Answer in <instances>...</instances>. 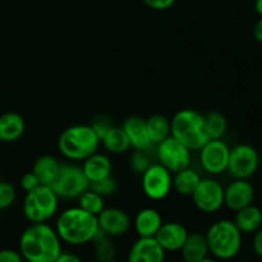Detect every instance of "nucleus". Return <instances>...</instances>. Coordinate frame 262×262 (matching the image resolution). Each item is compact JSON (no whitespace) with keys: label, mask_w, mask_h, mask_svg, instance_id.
I'll list each match as a JSON object with an SVG mask.
<instances>
[{"label":"nucleus","mask_w":262,"mask_h":262,"mask_svg":"<svg viewBox=\"0 0 262 262\" xmlns=\"http://www.w3.org/2000/svg\"><path fill=\"white\" fill-rule=\"evenodd\" d=\"M151 159L147 151L135 150L129 156V168L132 171L138 176H142L151 165Z\"/></svg>","instance_id":"obj_30"},{"label":"nucleus","mask_w":262,"mask_h":262,"mask_svg":"<svg viewBox=\"0 0 262 262\" xmlns=\"http://www.w3.org/2000/svg\"><path fill=\"white\" fill-rule=\"evenodd\" d=\"M234 224L242 234H253L262 227V210L253 204L235 211Z\"/></svg>","instance_id":"obj_21"},{"label":"nucleus","mask_w":262,"mask_h":262,"mask_svg":"<svg viewBox=\"0 0 262 262\" xmlns=\"http://www.w3.org/2000/svg\"><path fill=\"white\" fill-rule=\"evenodd\" d=\"M156 155L159 163L173 174L191 166L192 151L171 136L156 145Z\"/></svg>","instance_id":"obj_11"},{"label":"nucleus","mask_w":262,"mask_h":262,"mask_svg":"<svg viewBox=\"0 0 262 262\" xmlns=\"http://www.w3.org/2000/svg\"><path fill=\"white\" fill-rule=\"evenodd\" d=\"M17 199V191L14 186L8 182H0V211L12 206Z\"/></svg>","instance_id":"obj_32"},{"label":"nucleus","mask_w":262,"mask_h":262,"mask_svg":"<svg viewBox=\"0 0 262 262\" xmlns=\"http://www.w3.org/2000/svg\"><path fill=\"white\" fill-rule=\"evenodd\" d=\"M255 10L260 17H262V0H255Z\"/></svg>","instance_id":"obj_40"},{"label":"nucleus","mask_w":262,"mask_h":262,"mask_svg":"<svg viewBox=\"0 0 262 262\" xmlns=\"http://www.w3.org/2000/svg\"><path fill=\"white\" fill-rule=\"evenodd\" d=\"M90 188L92 191L97 192L99 194H101L102 197H107V196H112L117 192L118 189V182L117 179L114 178L113 176L106 177V178L101 179V181H97L94 182V183L90 184Z\"/></svg>","instance_id":"obj_31"},{"label":"nucleus","mask_w":262,"mask_h":262,"mask_svg":"<svg viewBox=\"0 0 262 262\" xmlns=\"http://www.w3.org/2000/svg\"><path fill=\"white\" fill-rule=\"evenodd\" d=\"M94 243V252L96 258L100 262H109L115 260V255H117V250H115V245L113 243L112 237L105 234L104 232L99 229L96 235L92 239Z\"/></svg>","instance_id":"obj_28"},{"label":"nucleus","mask_w":262,"mask_h":262,"mask_svg":"<svg viewBox=\"0 0 262 262\" xmlns=\"http://www.w3.org/2000/svg\"><path fill=\"white\" fill-rule=\"evenodd\" d=\"M101 145L109 154L120 155L129 151L130 143L122 127L112 125L101 138Z\"/></svg>","instance_id":"obj_25"},{"label":"nucleus","mask_w":262,"mask_h":262,"mask_svg":"<svg viewBox=\"0 0 262 262\" xmlns=\"http://www.w3.org/2000/svg\"><path fill=\"white\" fill-rule=\"evenodd\" d=\"M179 252L182 253L184 262H197L209 256L206 235L200 232L189 233Z\"/></svg>","instance_id":"obj_22"},{"label":"nucleus","mask_w":262,"mask_h":262,"mask_svg":"<svg viewBox=\"0 0 262 262\" xmlns=\"http://www.w3.org/2000/svg\"><path fill=\"white\" fill-rule=\"evenodd\" d=\"M91 125H92V128H94L95 132H96V135L99 136L100 142H101V138L104 137L105 133L107 132V129H109L113 124L107 119H102L101 118V119H97L96 122L92 123Z\"/></svg>","instance_id":"obj_36"},{"label":"nucleus","mask_w":262,"mask_h":262,"mask_svg":"<svg viewBox=\"0 0 262 262\" xmlns=\"http://www.w3.org/2000/svg\"><path fill=\"white\" fill-rule=\"evenodd\" d=\"M260 155L253 146L239 143L230 148L227 171L233 179H250L257 173Z\"/></svg>","instance_id":"obj_8"},{"label":"nucleus","mask_w":262,"mask_h":262,"mask_svg":"<svg viewBox=\"0 0 262 262\" xmlns=\"http://www.w3.org/2000/svg\"><path fill=\"white\" fill-rule=\"evenodd\" d=\"M255 188L248 179H233L224 188V206L232 211H238L253 204Z\"/></svg>","instance_id":"obj_14"},{"label":"nucleus","mask_w":262,"mask_h":262,"mask_svg":"<svg viewBox=\"0 0 262 262\" xmlns=\"http://www.w3.org/2000/svg\"><path fill=\"white\" fill-rule=\"evenodd\" d=\"M160 163L151 164L150 168L141 176V187L147 199L161 201L166 199L173 189V176Z\"/></svg>","instance_id":"obj_9"},{"label":"nucleus","mask_w":262,"mask_h":262,"mask_svg":"<svg viewBox=\"0 0 262 262\" xmlns=\"http://www.w3.org/2000/svg\"><path fill=\"white\" fill-rule=\"evenodd\" d=\"M123 130L129 140L130 147L135 150L151 151L154 147L150 137H148L147 128H146V120L138 115H132L124 120L122 125Z\"/></svg>","instance_id":"obj_17"},{"label":"nucleus","mask_w":262,"mask_h":262,"mask_svg":"<svg viewBox=\"0 0 262 262\" xmlns=\"http://www.w3.org/2000/svg\"><path fill=\"white\" fill-rule=\"evenodd\" d=\"M77 200H78L77 206H79L82 210L90 212V214L95 215V216H97L105 209V197H102L97 192L92 191L91 188L84 191Z\"/></svg>","instance_id":"obj_29"},{"label":"nucleus","mask_w":262,"mask_h":262,"mask_svg":"<svg viewBox=\"0 0 262 262\" xmlns=\"http://www.w3.org/2000/svg\"><path fill=\"white\" fill-rule=\"evenodd\" d=\"M100 138L91 124H74L66 128L58 140L61 155L71 161H83L99 151Z\"/></svg>","instance_id":"obj_3"},{"label":"nucleus","mask_w":262,"mask_h":262,"mask_svg":"<svg viewBox=\"0 0 262 262\" xmlns=\"http://www.w3.org/2000/svg\"><path fill=\"white\" fill-rule=\"evenodd\" d=\"M197 262H216V260H215V258H212V257H209V256H206V257H204L202 260H200Z\"/></svg>","instance_id":"obj_41"},{"label":"nucleus","mask_w":262,"mask_h":262,"mask_svg":"<svg viewBox=\"0 0 262 262\" xmlns=\"http://www.w3.org/2000/svg\"><path fill=\"white\" fill-rule=\"evenodd\" d=\"M90 184L110 177L113 173V163L106 154L96 151L82 161L81 165Z\"/></svg>","instance_id":"obj_18"},{"label":"nucleus","mask_w":262,"mask_h":262,"mask_svg":"<svg viewBox=\"0 0 262 262\" xmlns=\"http://www.w3.org/2000/svg\"><path fill=\"white\" fill-rule=\"evenodd\" d=\"M0 262H25V260L19 251L4 248V250H0Z\"/></svg>","instance_id":"obj_34"},{"label":"nucleus","mask_w":262,"mask_h":262,"mask_svg":"<svg viewBox=\"0 0 262 262\" xmlns=\"http://www.w3.org/2000/svg\"><path fill=\"white\" fill-rule=\"evenodd\" d=\"M182 262H184V261H182Z\"/></svg>","instance_id":"obj_43"},{"label":"nucleus","mask_w":262,"mask_h":262,"mask_svg":"<svg viewBox=\"0 0 262 262\" xmlns=\"http://www.w3.org/2000/svg\"><path fill=\"white\" fill-rule=\"evenodd\" d=\"M188 234L187 228L181 223L166 222L163 223L154 238L158 241V243L165 252H179Z\"/></svg>","instance_id":"obj_15"},{"label":"nucleus","mask_w":262,"mask_h":262,"mask_svg":"<svg viewBox=\"0 0 262 262\" xmlns=\"http://www.w3.org/2000/svg\"><path fill=\"white\" fill-rule=\"evenodd\" d=\"M143 3L151 9L163 12V10L170 9L176 4V0H143Z\"/></svg>","instance_id":"obj_35"},{"label":"nucleus","mask_w":262,"mask_h":262,"mask_svg":"<svg viewBox=\"0 0 262 262\" xmlns=\"http://www.w3.org/2000/svg\"><path fill=\"white\" fill-rule=\"evenodd\" d=\"M200 181H201V176L194 169L188 166L174 173L173 189L181 196L191 197L199 186Z\"/></svg>","instance_id":"obj_24"},{"label":"nucleus","mask_w":262,"mask_h":262,"mask_svg":"<svg viewBox=\"0 0 262 262\" xmlns=\"http://www.w3.org/2000/svg\"><path fill=\"white\" fill-rule=\"evenodd\" d=\"M109 262H119V261H115V260H113V261H109Z\"/></svg>","instance_id":"obj_42"},{"label":"nucleus","mask_w":262,"mask_h":262,"mask_svg":"<svg viewBox=\"0 0 262 262\" xmlns=\"http://www.w3.org/2000/svg\"><path fill=\"white\" fill-rule=\"evenodd\" d=\"M193 204L205 214H215L224 206V187L212 177L201 178L192 194Z\"/></svg>","instance_id":"obj_10"},{"label":"nucleus","mask_w":262,"mask_h":262,"mask_svg":"<svg viewBox=\"0 0 262 262\" xmlns=\"http://www.w3.org/2000/svg\"><path fill=\"white\" fill-rule=\"evenodd\" d=\"M201 168L209 176L215 177L225 173L229 161L230 147L223 140H209L199 150Z\"/></svg>","instance_id":"obj_12"},{"label":"nucleus","mask_w":262,"mask_h":262,"mask_svg":"<svg viewBox=\"0 0 262 262\" xmlns=\"http://www.w3.org/2000/svg\"><path fill=\"white\" fill-rule=\"evenodd\" d=\"M99 229L109 237H122L129 232L132 220L124 210L119 207H105L97 215Z\"/></svg>","instance_id":"obj_13"},{"label":"nucleus","mask_w":262,"mask_h":262,"mask_svg":"<svg viewBox=\"0 0 262 262\" xmlns=\"http://www.w3.org/2000/svg\"><path fill=\"white\" fill-rule=\"evenodd\" d=\"M170 136L193 152L209 141L205 129V118L193 109H182L170 120Z\"/></svg>","instance_id":"obj_5"},{"label":"nucleus","mask_w":262,"mask_h":262,"mask_svg":"<svg viewBox=\"0 0 262 262\" xmlns=\"http://www.w3.org/2000/svg\"><path fill=\"white\" fill-rule=\"evenodd\" d=\"M26 130V122L18 113L8 112L0 115V141L12 143L19 140Z\"/></svg>","instance_id":"obj_20"},{"label":"nucleus","mask_w":262,"mask_h":262,"mask_svg":"<svg viewBox=\"0 0 262 262\" xmlns=\"http://www.w3.org/2000/svg\"><path fill=\"white\" fill-rule=\"evenodd\" d=\"M59 197L50 186L40 184L33 191L27 192L23 200L22 211L31 223H48L59 210Z\"/></svg>","instance_id":"obj_6"},{"label":"nucleus","mask_w":262,"mask_h":262,"mask_svg":"<svg viewBox=\"0 0 262 262\" xmlns=\"http://www.w3.org/2000/svg\"><path fill=\"white\" fill-rule=\"evenodd\" d=\"M18 251L26 262H54L63 250L55 228L48 223H35L20 234Z\"/></svg>","instance_id":"obj_1"},{"label":"nucleus","mask_w":262,"mask_h":262,"mask_svg":"<svg viewBox=\"0 0 262 262\" xmlns=\"http://www.w3.org/2000/svg\"><path fill=\"white\" fill-rule=\"evenodd\" d=\"M50 187L59 199L77 200L90 188V182L81 166L76 164H61L58 176Z\"/></svg>","instance_id":"obj_7"},{"label":"nucleus","mask_w":262,"mask_h":262,"mask_svg":"<svg viewBox=\"0 0 262 262\" xmlns=\"http://www.w3.org/2000/svg\"><path fill=\"white\" fill-rule=\"evenodd\" d=\"M205 129L209 140H223L228 132V120L223 113L212 110L204 115Z\"/></svg>","instance_id":"obj_27"},{"label":"nucleus","mask_w":262,"mask_h":262,"mask_svg":"<svg viewBox=\"0 0 262 262\" xmlns=\"http://www.w3.org/2000/svg\"><path fill=\"white\" fill-rule=\"evenodd\" d=\"M54 262H83V261H82V258L79 257L78 255H76V253L64 252V251H61L60 255L56 257V260Z\"/></svg>","instance_id":"obj_38"},{"label":"nucleus","mask_w":262,"mask_h":262,"mask_svg":"<svg viewBox=\"0 0 262 262\" xmlns=\"http://www.w3.org/2000/svg\"><path fill=\"white\" fill-rule=\"evenodd\" d=\"M165 253L154 237H138L128 252V262H164Z\"/></svg>","instance_id":"obj_16"},{"label":"nucleus","mask_w":262,"mask_h":262,"mask_svg":"<svg viewBox=\"0 0 262 262\" xmlns=\"http://www.w3.org/2000/svg\"><path fill=\"white\" fill-rule=\"evenodd\" d=\"M163 223V216L158 210L154 207H145L136 215L133 220V228L138 237L151 238L155 237Z\"/></svg>","instance_id":"obj_19"},{"label":"nucleus","mask_w":262,"mask_h":262,"mask_svg":"<svg viewBox=\"0 0 262 262\" xmlns=\"http://www.w3.org/2000/svg\"><path fill=\"white\" fill-rule=\"evenodd\" d=\"M253 37L257 42L262 43V17L253 26Z\"/></svg>","instance_id":"obj_39"},{"label":"nucleus","mask_w":262,"mask_h":262,"mask_svg":"<svg viewBox=\"0 0 262 262\" xmlns=\"http://www.w3.org/2000/svg\"><path fill=\"white\" fill-rule=\"evenodd\" d=\"M252 250L258 257L262 258V227L256 233H253Z\"/></svg>","instance_id":"obj_37"},{"label":"nucleus","mask_w":262,"mask_h":262,"mask_svg":"<svg viewBox=\"0 0 262 262\" xmlns=\"http://www.w3.org/2000/svg\"><path fill=\"white\" fill-rule=\"evenodd\" d=\"M61 164L53 155H42L36 159L32 166V173L37 177L40 184L50 186L56 178Z\"/></svg>","instance_id":"obj_23"},{"label":"nucleus","mask_w":262,"mask_h":262,"mask_svg":"<svg viewBox=\"0 0 262 262\" xmlns=\"http://www.w3.org/2000/svg\"><path fill=\"white\" fill-rule=\"evenodd\" d=\"M145 120L148 137H150L154 146H156L170 136V120L165 115L154 114Z\"/></svg>","instance_id":"obj_26"},{"label":"nucleus","mask_w":262,"mask_h":262,"mask_svg":"<svg viewBox=\"0 0 262 262\" xmlns=\"http://www.w3.org/2000/svg\"><path fill=\"white\" fill-rule=\"evenodd\" d=\"M54 228L61 242L71 246H83L92 242L99 232V223L97 216L79 206H72L59 212Z\"/></svg>","instance_id":"obj_2"},{"label":"nucleus","mask_w":262,"mask_h":262,"mask_svg":"<svg viewBox=\"0 0 262 262\" xmlns=\"http://www.w3.org/2000/svg\"><path fill=\"white\" fill-rule=\"evenodd\" d=\"M38 186H40V182H38L37 177H36L32 171L23 174V177L20 178V187H22V189L26 193L33 191V189L37 188Z\"/></svg>","instance_id":"obj_33"},{"label":"nucleus","mask_w":262,"mask_h":262,"mask_svg":"<svg viewBox=\"0 0 262 262\" xmlns=\"http://www.w3.org/2000/svg\"><path fill=\"white\" fill-rule=\"evenodd\" d=\"M209 252L219 260H232L241 252L243 234L233 220L220 219L212 223L206 232Z\"/></svg>","instance_id":"obj_4"}]
</instances>
